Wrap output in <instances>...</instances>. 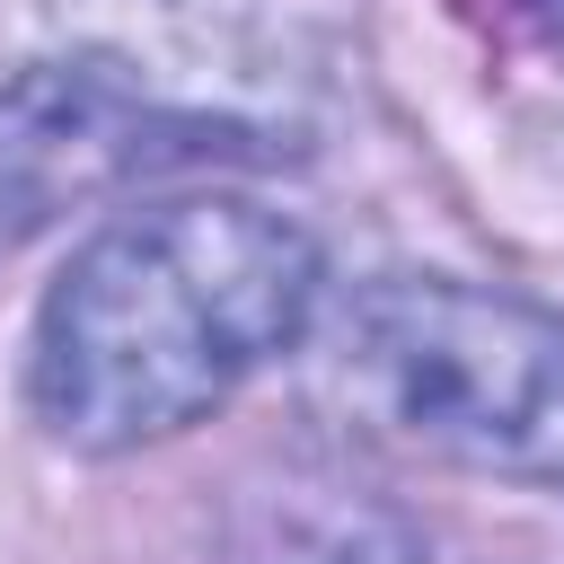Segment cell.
Returning a JSON list of instances; mask_svg holds the SVG:
<instances>
[{"mask_svg":"<svg viewBox=\"0 0 564 564\" xmlns=\"http://www.w3.org/2000/svg\"><path fill=\"white\" fill-rule=\"evenodd\" d=\"M317 247L247 194H176L106 220L35 308L26 397L62 449H150L300 344Z\"/></svg>","mask_w":564,"mask_h":564,"instance_id":"cell-1","label":"cell"},{"mask_svg":"<svg viewBox=\"0 0 564 564\" xmlns=\"http://www.w3.org/2000/svg\"><path fill=\"white\" fill-rule=\"evenodd\" d=\"M335 388L379 432L564 494V317L441 273L370 282L335 326Z\"/></svg>","mask_w":564,"mask_h":564,"instance_id":"cell-2","label":"cell"},{"mask_svg":"<svg viewBox=\"0 0 564 564\" xmlns=\"http://www.w3.org/2000/svg\"><path fill=\"white\" fill-rule=\"evenodd\" d=\"M212 159H264V150L238 123L159 106L106 53L26 62L0 88V247L35 238L44 220H62L115 185H141L167 167H212Z\"/></svg>","mask_w":564,"mask_h":564,"instance_id":"cell-3","label":"cell"},{"mask_svg":"<svg viewBox=\"0 0 564 564\" xmlns=\"http://www.w3.org/2000/svg\"><path fill=\"white\" fill-rule=\"evenodd\" d=\"M229 555L238 564H423V529L388 494L335 467H282L238 485Z\"/></svg>","mask_w":564,"mask_h":564,"instance_id":"cell-4","label":"cell"}]
</instances>
